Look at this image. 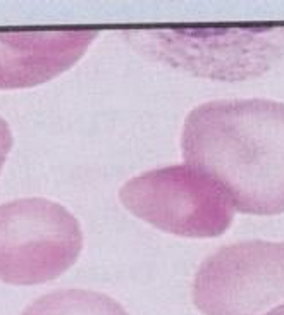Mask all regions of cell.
<instances>
[{
  "mask_svg": "<svg viewBox=\"0 0 284 315\" xmlns=\"http://www.w3.org/2000/svg\"><path fill=\"white\" fill-rule=\"evenodd\" d=\"M203 315H265L284 303V243L250 239L208 255L193 281Z\"/></svg>",
  "mask_w": 284,
  "mask_h": 315,
  "instance_id": "5b68a950",
  "label": "cell"
},
{
  "mask_svg": "<svg viewBox=\"0 0 284 315\" xmlns=\"http://www.w3.org/2000/svg\"><path fill=\"white\" fill-rule=\"evenodd\" d=\"M13 143L14 138H13V131L9 128V123L4 117H0V172H2L4 162H6L11 148H13Z\"/></svg>",
  "mask_w": 284,
  "mask_h": 315,
  "instance_id": "ba28073f",
  "label": "cell"
},
{
  "mask_svg": "<svg viewBox=\"0 0 284 315\" xmlns=\"http://www.w3.org/2000/svg\"><path fill=\"white\" fill-rule=\"evenodd\" d=\"M97 31H0V90L54 80L83 57Z\"/></svg>",
  "mask_w": 284,
  "mask_h": 315,
  "instance_id": "8992f818",
  "label": "cell"
},
{
  "mask_svg": "<svg viewBox=\"0 0 284 315\" xmlns=\"http://www.w3.org/2000/svg\"><path fill=\"white\" fill-rule=\"evenodd\" d=\"M145 57L193 76L243 81L284 57V28H188L126 31Z\"/></svg>",
  "mask_w": 284,
  "mask_h": 315,
  "instance_id": "7a4b0ae2",
  "label": "cell"
},
{
  "mask_svg": "<svg viewBox=\"0 0 284 315\" xmlns=\"http://www.w3.org/2000/svg\"><path fill=\"white\" fill-rule=\"evenodd\" d=\"M83 248L78 219L57 202L18 198L0 205V281L49 282L74 265Z\"/></svg>",
  "mask_w": 284,
  "mask_h": 315,
  "instance_id": "3957f363",
  "label": "cell"
},
{
  "mask_svg": "<svg viewBox=\"0 0 284 315\" xmlns=\"http://www.w3.org/2000/svg\"><path fill=\"white\" fill-rule=\"evenodd\" d=\"M119 198L136 217L184 238L224 234L236 212L214 181L188 164L157 167L129 179Z\"/></svg>",
  "mask_w": 284,
  "mask_h": 315,
  "instance_id": "277c9868",
  "label": "cell"
},
{
  "mask_svg": "<svg viewBox=\"0 0 284 315\" xmlns=\"http://www.w3.org/2000/svg\"><path fill=\"white\" fill-rule=\"evenodd\" d=\"M21 315H129L114 298L90 289H59L35 300Z\"/></svg>",
  "mask_w": 284,
  "mask_h": 315,
  "instance_id": "52a82bcc",
  "label": "cell"
},
{
  "mask_svg": "<svg viewBox=\"0 0 284 315\" xmlns=\"http://www.w3.org/2000/svg\"><path fill=\"white\" fill-rule=\"evenodd\" d=\"M265 315H284V303L282 305H279V306H275V308H272L269 313H265Z\"/></svg>",
  "mask_w": 284,
  "mask_h": 315,
  "instance_id": "9c48e42d",
  "label": "cell"
},
{
  "mask_svg": "<svg viewBox=\"0 0 284 315\" xmlns=\"http://www.w3.org/2000/svg\"><path fill=\"white\" fill-rule=\"evenodd\" d=\"M184 162L208 176L234 210L284 212V104L265 98L214 100L188 114Z\"/></svg>",
  "mask_w": 284,
  "mask_h": 315,
  "instance_id": "6da1fadb",
  "label": "cell"
}]
</instances>
